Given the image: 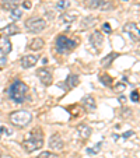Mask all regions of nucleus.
Here are the masks:
<instances>
[{
  "instance_id": "f257e3e1",
  "label": "nucleus",
  "mask_w": 140,
  "mask_h": 158,
  "mask_svg": "<svg viewBox=\"0 0 140 158\" xmlns=\"http://www.w3.org/2000/svg\"><path fill=\"white\" fill-rule=\"evenodd\" d=\"M27 94H28L27 84H24L23 81H20V80H15L9 90L10 99L14 101L15 104H23L24 101H25V98H27Z\"/></svg>"
},
{
  "instance_id": "f03ea898",
  "label": "nucleus",
  "mask_w": 140,
  "mask_h": 158,
  "mask_svg": "<svg viewBox=\"0 0 140 158\" xmlns=\"http://www.w3.org/2000/svg\"><path fill=\"white\" fill-rule=\"evenodd\" d=\"M10 121L13 123L14 126H17V127H25L31 123L32 121V115H31V112L28 111H17V112H13L11 115H10Z\"/></svg>"
},
{
  "instance_id": "7ed1b4c3",
  "label": "nucleus",
  "mask_w": 140,
  "mask_h": 158,
  "mask_svg": "<svg viewBox=\"0 0 140 158\" xmlns=\"http://www.w3.org/2000/svg\"><path fill=\"white\" fill-rule=\"evenodd\" d=\"M55 45H56V51L59 53H69L77 46V41H73V39L67 38L66 35H59L56 38Z\"/></svg>"
},
{
  "instance_id": "20e7f679",
  "label": "nucleus",
  "mask_w": 140,
  "mask_h": 158,
  "mask_svg": "<svg viewBox=\"0 0 140 158\" xmlns=\"http://www.w3.org/2000/svg\"><path fill=\"white\" fill-rule=\"evenodd\" d=\"M45 28H46V21L43 18H39V17H31L25 21V29L28 32L38 34L42 32Z\"/></svg>"
},
{
  "instance_id": "39448f33",
  "label": "nucleus",
  "mask_w": 140,
  "mask_h": 158,
  "mask_svg": "<svg viewBox=\"0 0 140 158\" xmlns=\"http://www.w3.org/2000/svg\"><path fill=\"white\" fill-rule=\"evenodd\" d=\"M43 146V141L42 139H34V137H28L25 141L23 143V148L27 151V153H34L39 150Z\"/></svg>"
},
{
  "instance_id": "423d86ee",
  "label": "nucleus",
  "mask_w": 140,
  "mask_h": 158,
  "mask_svg": "<svg viewBox=\"0 0 140 158\" xmlns=\"http://www.w3.org/2000/svg\"><path fill=\"white\" fill-rule=\"evenodd\" d=\"M123 32L129 34V37H130L133 41L139 42L140 31H139V24L137 23H126L125 25H123Z\"/></svg>"
},
{
  "instance_id": "0eeeda50",
  "label": "nucleus",
  "mask_w": 140,
  "mask_h": 158,
  "mask_svg": "<svg viewBox=\"0 0 140 158\" xmlns=\"http://www.w3.org/2000/svg\"><path fill=\"white\" fill-rule=\"evenodd\" d=\"M37 76L39 81H41L43 85H51L52 81H53V77H52L51 70L46 69V67H41V69L37 70Z\"/></svg>"
},
{
  "instance_id": "6e6552de",
  "label": "nucleus",
  "mask_w": 140,
  "mask_h": 158,
  "mask_svg": "<svg viewBox=\"0 0 140 158\" xmlns=\"http://www.w3.org/2000/svg\"><path fill=\"white\" fill-rule=\"evenodd\" d=\"M90 42H91V45L94 46L95 51H99L101 48H102V43H104V35L101 31H95L90 35Z\"/></svg>"
},
{
  "instance_id": "1a4fd4ad",
  "label": "nucleus",
  "mask_w": 140,
  "mask_h": 158,
  "mask_svg": "<svg viewBox=\"0 0 140 158\" xmlns=\"http://www.w3.org/2000/svg\"><path fill=\"white\" fill-rule=\"evenodd\" d=\"M38 60H39V56H37V55H25V56L21 57L20 63H21V66H23L24 69H31V67H34V66L37 65Z\"/></svg>"
},
{
  "instance_id": "9d476101",
  "label": "nucleus",
  "mask_w": 140,
  "mask_h": 158,
  "mask_svg": "<svg viewBox=\"0 0 140 158\" xmlns=\"http://www.w3.org/2000/svg\"><path fill=\"white\" fill-rule=\"evenodd\" d=\"M49 147L51 150H55V151H60L65 147V143L59 134H52L51 139H49Z\"/></svg>"
},
{
  "instance_id": "9b49d317",
  "label": "nucleus",
  "mask_w": 140,
  "mask_h": 158,
  "mask_svg": "<svg viewBox=\"0 0 140 158\" xmlns=\"http://www.w3.org/2000/svg\"><path fill=\"white\" fill-rule=\"evenodd\" d=\"M98 24V17L95 15H87L81 20L80 23V28L81 29H88V28H94Z\"/></svg>"
},
{
  "instance_id": "f8f14e48",
  "label": "nucleus",
  "mask_w": 140,
  "mask_h": 158,
  "mask_svg": "<svg viewBox=\"0 0 140 158\" xmlns=\"http://www.w3.org/2000/svg\"><path fill=\"white\" fill-rule=\"evenodd\" d=\"M15 34H20V28L15 24H9V25H6L4 28L0 29V37L9 38L11 35H15Z\"/></svg>"
},
{
  "instance_id": "ddd939ff",
  "label": "nucleus",
  "mask_w": 140,
  "mask_h": 158,
  "mask_svg": "<svg viewBox=\"0 0 140 158\" xmlns=\"http://www.w3.org/2000/svg\"><path fill=\"white\" fill-rule=\"evenodd\" d=\"M11 49H13V45H11V42H10L9 38L0 37V52L6 56L11 52Z\"/></svg>"
},
{
  "instance_id": "4468645a",
  "label": "nucleus",
  "mask_w": 140,
  "mask_h": 158,
  "mask_svg": "<svg viewBox=\"0 0 140 158\" xmlns=\"http://www.w3.org/2000/svg\"><path fill=\"white\" fill-rule=\"evenodd\" d=\"M79 18V15H77V13H70V11H67V13H63L60 15V23L62 24H71V23H74L76 20Z\"/></svg>"
},
{
  "instance_id": "2eb2a0df",
  "label": "nucleus",
  "mask_w": 140,
  "mask_h": 158,
  "mask_svg": "<svg viewBox=\"0 0 140 158\" xmlns=\"http://www.w3.org/2000/svg\"><path fill=\"white\" fill-rule=\"evenodd\" d=\"M77 133H79L80 139L87 140V139H90V136H91L93 130H91V127L87 126V125H80L79 127H77Z\"/></svg>"
},
{
  "instance_id": "dca6fc26",
  "label": "nucleus",
  "mask_w": 140,
  "mask_h": 158,
  "mask_svg": "<svg viewBox=\"0 0 140 158\" xmlns=\"http://www.w3.org/2000/svg\"><path fill=\"white\" fill-rule=\"evenodd\" d=\"M81 104H83L84 107H85V109H88V111H94V109L97 108V104H95V101H94V98L91 97V95H85V97H83Z\"/></svg>"
},
{
  "instance_id": "f3484780",
  "label": "nucleus",
  "mask_w": 140,
  "mask_h": 158,
  "mask_svg": "<svg viewBox=\"0 0 140 158\" xmlns=\"http://www.w3.org/2000/svg\"><path fill=\"white\" fill-rule=\"evenodd\" d=\"M43 46H45V41L42 38H34L32 41L29 42V45H28V48L31 51H41Z\"/></svg>"
},
{
  "instance_id": "a211bd4d",
  "label": "nucleus",
  "mask_w": 140,
  "mask_h": 158,
  "mask_svg": "<svg viewBox=\"0 0 140 158\" xmlns=\"http://www.w3.org/2000/svg\"><path fill=\"white\" fill-rule=\"evenodd\" d=\"M18 4H20V0H1V9L9 10V11L17 9Z\"/></svg>"
},
{
  "instance_id": "6ab92c4d",
  "label": "nucleus",
  "mask_w": 140,
  "mask_h": 158,
  "mask_svg": "<svg viewBox=\"0 0 140 158\" xmlns=\"http://www.w3.org/2000/svg\"><path fill=\"white\" fill-rule=\"evenodd\" d=\"M79 83H80V79H79V76H76V74H70L69 77H67V80H66L67 88H70V90L76 88V87L79 85Z\"/></svg>"
},
{
  "instance_id": "aec40b11",
  "label": "nucleus",
  "mask_w": 140,
  "mask_h": 158,
  "mask_svg": "<svg viewBox=\"0 0 140 158\" xmlns=\"http://www.w3.org/2000/svg\"><path fill=\"white\" fill-rule=\"evenodd\" d=\"M101 1L102 0H84L83 4L85 9H90V10H95L99 7V4H101Z\"/></svg>"
},
{
  "instance_id": "412c9836",
  "label": "nucleus",
  "mask_w": 140,
  "mask_h": 158,
  "mask_svg": "<svg viewBox=\"0 0 140 158\" xmlns=\"http://www.w3.org/2000/svg\"><path fill=\"white\" fill-rule=\"evenodd\" d=\"M118 56H119V55H118L116 52H112V53H109L108 56H105V57H104L102 60H101V65L107 67V66H109V65L112 63V62H113L115 59H116Z\"/></svg>"
},
{
  "instance_id": "4be33fe9",
  "label": "nucleus",
  "mask_w": 140,
  "mask_h": 158,
  "mask_svg": "<svg viewBox=\"0 0 140 158\" xmlns=\"http://www.w3.org/2000/svg\"><path fill=\"white\" fill-rule=\"evenodd\" d=\"M98 9L101 10V11H109V10L113 9V1L112 0H102Z\"/></svg>"
},
{
  "instance_id": "5701e85b",
  "label": "nucleus",
  "mask_w": 140,
  "mask_h": 158,
  "mask_svg": "<svg viewBox=\"0 0 140 158\" xmlns=\"http://www.w3.org/2000/svg\"><path fill=\"white\" fill-rule=\"evenodd\" d=\"M69 7H70V1H69V0H59V1L56 3V9L59 10V11H63V13H65Z\"/></svg>"
},
{
  "instance_id": "b1692460",
  "label": "nucleus",
  "mask_w": 140,
  "mask_h": 158,
  "mask_svg": "<svg viewBox=\"0 0 140 158\" xmlns=\"http://www.w3.org/2000/svg\"><path fill=\"white\" fill-rule=\"evenodd\" d=\"M99 80H101V83H102L104 85H107V87L112 85V83H113V80H112L108 74H101L99 76Z\"/></svg>"
},
{
  "instance_id": "393cba45",
  "label": "nucleus",
  "mask_w": 140,
  "mask_h": 158,
  "mask_svg": "<svg viewBox=\"0 0 140 158\" xmlns=\"http://www.w3.org/2000/svg\"><path fill=\"white\" fill-rule=\"evenodd\" d=\"M38 158H60V157L55 153H51V151H43V153L38 155Z\"/></svg>"
},
{
  "instance_id": "a878e982",
  "label": "nucleus",
  "mask_w": 140,
  "mask_h": 158,
  "mask_svg": "<svg viewBox=\"0 0 140 158\" xmlns=\"http://www.w3.org/2000/svg\"><path fill=\"white\" fill-rule=\"evenodd\" d=\"M21 17H23V10H20V9L11 10V18L13 20H18Z\"/></svg>"
},
{
  "instance_id": "bb28decb",
  "label": "nucleus",
  "mask_w": 140,
  "mask_h": 158,
  "mask_svg": "<svg viewBox=\"0 0 140 158\" xmlns=\"http://www.w3.org/2000/svg\"><path fill=\"white\" fill-rule=\"evenodd\" d=\"M101 146H102L101 143H97V144L94 146L93 148H87V153H88V154H97L98 151L101 150Z\"/></svg>"
},
{
  "instance_id": "cd10ccee",
  "label": "nucleus",
  "mask_w": 140,
  "mask_h": 158,
  "mask_svg": "<svg viewBox=\"0 0 140 158\" xmlns=\"http://www.w3.org/2000/svg\"><path fill=\"white\" fill-rule=\"evenodd\" d=\"M125 88H126V85L123 83H119V84H116L115 87H113V91L116 94H119V93H123L125 91Z\"/></svg>"
},
{
  "instance_id": "c85d7f7f",
  "label": "nucleus",
  "mask_w": 140,
  "mask_h": 158,
  "mask_svg": "<svg viewBox=\"0 0 140 158\" xmlns=\"http://www.w3.org/2000/svg\"><path fill=\"white\" fill-rule=\"evenodd\" d=\"M130 98L133 102H139V91H133V93L130 94Z\"/></svg>"
},
{
  "instance_id": "c756f323",
  "label": "nucleus",
  "mask_w": 140,
  "mask_h": 158,
  "mask_svg": "<svg viewBox=\"0 0 140 158\" xmlns=\"http://www.w3.org/2000/svg\"><path fill=\"white\" fill-rule=\"evenodd\" d=\"M102 29H104V31H105L107 34H109V32H111V25H109L108 23H105V24L102 25Z\"/></svg>"
},
{
  "instance_id": "7c9ffc66",
  "label": "nucleus",
  "mask_w": 140,
  "mask_h": 158,
  "mask_svg": "<svg viewBox=\"0 0 140 158\" xmlns=\"http://www.w3.org/2000/svg\"><path fill=\"white\" fill-rule=\"evenodd\" d=\"M132 134H135V133H133L132 130H129V132H126V133H123V134H122V137H123V139H127V137H130Z\"/></svg>"
},
{
  "instance_id": "2f4dec72",
  "label": "nucleus",
  "mask_w": 140,
  "mask_h": 158,
  "mask_svg": "<svg viewBox=\"0 0 140 158\" xmlns=\"http://www.w3.org/2000/svg\"><path fill=\"white\" fill-rule=\"evenodd\" d=\"M24 7H25V9H29V7H31V3H29V1H24Z\"/></svg>"
},
{
  "instance_id": "473e14b6",
  "label": "nucleus",
  "mask_w": 140,
  "mask_h": 158,
  "mask_svg": "<svg viewBox=\"0 0 140 158\" xmlns=\"http://www.w3.org/2000/svg\"><path fill=\"white\" fill-rule=\"evenodd\" d=\"M119 101H121L122 104H125V102H126V98H125V97H121V98H119Z\"/></svg>"
},
{
  "instance_id": "72a5a7b5",
  "label": "nucleus",
  "mask_w": 140,
  "mask_h": 158,
  "mask_svg": "<svg viewBox=\"0 0 140 158\" xmlns=\"http://www.w3.org/2000/svg\"><path fill=\"white\" fill-rule=\"evenodd\" d=\"M4 63H6V59H4V57H3V59L0 60V65H4Z\"/></svg>"
}]
</instances>
